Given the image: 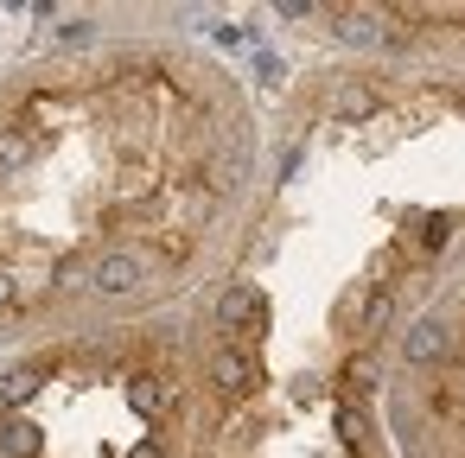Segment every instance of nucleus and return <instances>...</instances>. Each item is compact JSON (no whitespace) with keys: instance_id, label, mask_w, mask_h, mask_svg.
<instances>
[{"instance_id":"f257e3e1","label":"nucleus","mask_w":465,"mask_h":458,"mask_svg":"<svg viewBox=\"0 0 465 458\" xmlns=\"http://www.w3.org/2000/svg\"><path fill=\"white\" fill-rule=\"evenodd\" d=\"M141 280H147V261H141V255H128V248H115V255L90 261V287H96L103 299H122V293H134Z\"/></svg>"},{"instance_id":"f03ea898","label":"nucleus","mask_w":465,"mask_h":458,"mask_svg":"<svg viewBox=\"0 0 465 458\" xmlns=\"http://www.w3.org/2000/svg\"><path fill=\"white\" fill-rule=\"evenodd\" d=\"M217 325H249V331H262V325H268V312H262V293H255L249 280L223 287V293H217Z\"/></svg>"},{"instance_id":"7ed1b4c3","label":"nucleus","mask_w":465,"mask_h":458,"mask_svg":"<svg viewBox=\"0 0 465 458\" xmlns=\"http://www.w3.org/2000/svg\"><path fill=\"white\" fill-rule=\"evenodd\" d=\"M401 350H408V363H420V369H433L440 356H452V331H446L440 318H420V325L408 331V344H401Z\"/></svg>"},{"instance_id":"20e7f679","label":"nucleus","mask_w":465,"mask_h":458,"mask_svg":"<svg viewBox=\"0 0 465 458\" xmlns=\"http://www.w3.org/2000/svg\"><path fill=\"white\" fill-rule=\"evenodd\" d=\"M39 445H45V433H39L33 414H7V420H0V452H7V458H39Z\"/></svg>"},{"instance_id":"39448f33","label":"nucleus","mask_w":465,"mask_h":458,"mask_svg":"<svg viewBox=\"0 0 465 458\" xmlns=\"http://www.w3.org/2000/svg\"><path fill=\"white\" fill-rule=\"evenodd\" d=\"M211 382H217V395H242V388L255 382V363L236 356V350H217V356H211Z\"/></svg>"},{"instance_id":"423d86ee","label":"nucleus","mask_w":465,"mask_h":458,"mask_svg":"<svg viewBox=\"0 0 465 458\" xmlns=\"http://www.w3.org/2000/svg\"><path fill=\"white\" fill-rule=\"evenodd\" d=\"M39 375H45L39 363H20V369H7V382H0V407L14 414V407H20L26 395H39Z\"/></svg>"},{"instance_id":"0eeeda50","label":"nucleus","mask_w":465,"mask_h":458,"mask_svg":"<svg viewBox=\"0 0 465 458\" xmlns=\"http://www.w3.org/2000/svg\"><path fill=\"white\" fill-rule=\"evenodd\" d=\"M33 160V134L26 128H0V172H20Z\"/></svg>"},{"instance_id":"6e6552de","label":"nucleus","mask_w":465,"mask_h":458,"mask_svg":"<svg viewBox=\"0 0 465 458\" xmlns=\"http://www.w3.org/2000/svg\"><path fill=\"white\" fill-rule=\"evenodd\" d=\"M128 401H134V414H141V420H153V414L166 407V388H160L153 375H134V382H128Z\"/></svg>"},{"instance_id":"1a4fd4ad","label":"nucleus","mask_w":465,"mask_h":458,"mask_svg":"<svg viewBox=\"0 0 465 458\" xmlns=\"http://www.w3.org/2000/svg\"><path fill=\"white\" fill-rule=\"evenodd\" d=\"M338 39H344V45H382V33H376L370 14H344V20H338Z\"/></svg>"},{"instance_id":"9d476101","label":"nucleus","mask_w":465,"mask_h":458,"mask_svg":"<svg viewBox=\"0 0 465 458\" xmlns=\"http://www.w3.org/2000/svg\"><path fill=\"white\" fill-rule=\"evenodd\" d=\"M363 115H376V90L351 83V90L338 96V122H363Z\"/></svg>"},{"instance_id":"9b49d317","label":"nucleus","mask_w":465,"mask_h":458,"mask_svg":"<svg viewBox=\"0 0 465 458\" xmlns=\"http://www.w3.org/2000/svg\"><path fill=\"white\" fill-rule=\"evenodd\" d=\"M338 426H344V439H351V445H357V452H363V445H370V420H363V414H357V407H351V401H344V407H338Z\"/></svg>"},{"instance_id":"f8f14e48","label":"nucleus","mask_w":465,"mask_h":458,"mask_svg":"<svg viewBox=\"0 0 465 458\" xmlns=\"http://www.w3.org/2000/svg\"><path fill=\"white\" fill-rule=\"evenodd\" d=\"M389 306H395V293H389V287H376V293H370V306H363V331H376V325L389 318Z\"/></svg>"},{"instance_id":"ddd939ff","label":"nucleus","mask_w":465,"mask_h":458,"mask_svg":"<svg viewBox=\"0 0 465 458\" xmlns=\"http://www.w3.org/2000/svg\"><path fill=\"white\" fill-rule=\"evenodd\" d=\"M211 210H217V198H211V191H185V223H204Z\"/></svg>"},{"instance_id":"4468645a","label":"nucleus","mask_w":465,"mask_h":458,"mask_svg":"<svg viewBox=\"0 0 465 458\" xmlns=\"http://www.w3.org/2000/svg\"><path fill=\"white\" fill-rule=\"evenodd\" d=\"M370 382H376V363L357 356V363H351V395H370Z\"/></svg>"},{"instance_id":"2eb2a0df","label":"nucleus","mask_w":465,"mask_h":458,"mask_svg":"<svg viewBox=\"0 0 465 458\" xmlns=\"http://www.w3.org/2000/svg\"><path fill=\"white\" fill-rule=\"evenodd\" d=\"M446 242H452V217H433L427 223V248H446Z\"/></svg>"},{"instance_id":"dca6fc26","label":"nucleus","mask_w":465,"mask_h":458,"mask_svg":"<svg viewBox=\"0 0 465 458\" xmlns=\"http://www.w3.org/2000/svg\"><path fill=\"white\" fill-rule=\"evenodd\" d=\"M14 306H20V280L0 268V312H14Z\"/></svg>"},{"instance_id":"f3484780","label":"nucleus","mask_w":465,"mask_h":458,"mask_svg":"<svg viewBox=\"0 0 465 458\" xmlns=\"http://www.w3.org/2000/svg\"><path fill=\"white\" fill-rule=\"evenodd\" d=\"M58 39H64V45H77V39H90V26H84V20H64V26H58Z\"/></svg>"},{"instance_id":"a211bd4d","label":"nucleus","mask_w":465,"mask_h":458,"mask_svg":"<svg viewBox=\"0 0 465 458\" xmlns=\"http://www.w3.org/2000/svg\"><path fill=\"white\" fill-rule=\"evenodd\" d=\"M128 458H166V452H160V445H153V439H141V445H134V452H128Z\"/></svg>"}]
</instances>
